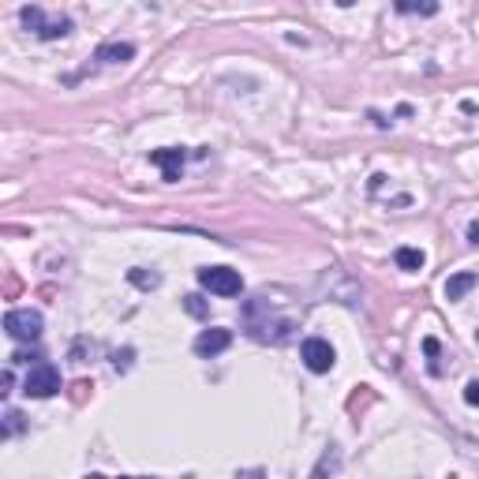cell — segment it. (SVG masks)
Listing matches in <instances>:
<instances>
[{
    "mask_svg": "<svg viewBox=\"0 0 479 479\" xmlns=\"http://www.w3.org/2000/svg\"><path fill=\"white\" fill-rule=\"evenodd\" d=\"M184 157L188 154L180 147H162V150H150V165H157L165 180L176 184V180H180V172H184Z\"/></svg>",
    "mask_w": 479,
    "mask_h": 479,
    "instance_id": "obj_6",
    "label": "cell"
},
{
    "mask_svg": "<svg viewBox=\"0 0 479 479\" xmlns=\"http://www.w3.org/2000/svg\"><path fill=\"white\" fill-rule=\"evenodd\" d=\"M397 266L401 270H408V274H416V270H423V262H427V255L419 251V247H397Z\"/></svg>",
    "mask_w": 479,
    "mask_h": 479,
    "instance_id": "obj_10",
    "label": "cell"
},
{
    "mask_svg": "<svg viewBox=\"0 0 479 479\" xmlns=\"http://www.w3.org/2000/svg\"><path fill=\"white\" fill-rule=\"evenodd\" d=\"M475 337H479V330H475Z\"/></svg>",
    "mask_w": 479,
    "mask_h": 479,
    "instance_id": "obj_20",
    "label": "cell"
},
{
    "mask_svg": "<svg viewBox=\"0 0 479 479\" xmlns=\"http://www.w3.org/2000/svg\"><path fill=\"white\" fill-rule=\"evenodd\" d=\"M465 401H468V404H479V379H472V382L465 386Z\"/></svg>",
    "mask_w": 479,
    "mask_h": 479,
    "instance_id": "obj_16",
    "label": "cell"
},
{
    "mask_svg": "<svg viewBox=\"0 0 479 479\" xmlns=\"http://www.w3.org/2000/svg\"><path fill=\"white\" fill-rule=\"evenodd\" d=\"M397 12H401V15H435L438 4H408V0H401Z\"/></svg>",
    "mask_w": 479,
    "mask_h": 479,
    "instance_id": "obj_14",
    "label": "cell"
},
{
    "mask_svg": "<svg viewBox=\"0 0 479 479\" xmlns=\"http://www.w3.org/2000/svg\"><path fill=\"white\" fill-rule=\"evenodd\" d=\"M299 360H304V367L311 371V375H326V371H333V363H337V352L326 337H307V341L299 345Z\"/></svg>",
    "mask_w": 479,
    "mask_h": 479,
    "instance_id": "obj_5",
    "label": "cell"
},
{
    "mask_svg": "<svg viewBox=\"0 0 479 479\" xmlns=\"http://www.w3.org/2000/svg\"><path fill=\"white\" fill-rule=\"evenodd\" d=\"M128 281L139 289H157L162 285V274H147V270H128Z\"/></svg>",
    "mask_w": 479,
    "mask_h": 479,
    "instance_id": "obj_11",
    "label": "cell"
},
{
    "mask_svg": "<svg viewBox=\"0 0 479 479\" xmlns=\"http://www.w3.org/2000/svg\"><path fill=\"white\" fill-rule=\"evenodd\" d=\"M337 465V453H326L323 460H318V468L311 472V479H326V468H333Z\"/></svg>",
    "mask_w": 479,
    "mask_h": 479,
    "instance_id": "obj_15",
    "label": "cell"
},
{
    "mask_svg": "<svg viewBox=\"0 0 479 479\" xmlns=\"http://www.w3.org/2000/svg\"><path fill=\"white\" fill-rule=\"evenodd\" d=\"M228 345H233V330H221V326H210L195 337V352H199V356H218Z\"/></svg>",
    "mask_w": 479,
    "mask_h": 479,
    "instance_id": "obj_7",
    "label": "cell"
},
{
    "mask_svg": "<svg viewBox=\"0 0 479 479\" xmlns=\"http://www.w3.org/2000/svg\"><path fill=\"white\" fill-rule=\"evenodd\" d=\"M199 285L206 292H214V296H240L243 292V277H240V270H228V266H203Z\"/></svg>",
    "mask_w": 479,
    "mask_h": 479,
    "instance_id": "obj_3",
    "label": "cell"
},
{
    "mask_svg": "<svg viewBox=\"0 0 479 479\" xmlns=\"http://www.w3.org/2000/svg\"><path fill=\"white\" fill-rule=\"evenodd\" d=\"M42 326H45L42 323V311H34V307H12L4 315V333L12 337V341H23V345L38 341Z\"/></svg>",
    "mask_w": 479,
    "mask_h": 479,
    "instance_id": "obj_2",
    "label": "cell"
},
{
    "mask_svg": "<svg viewBox=\"0 0 479 479\" xmlns=\"http://www.w3.org/2000/svg\"><path fill=\"white\" fill-rule=\"evenodd\" d=\"M20 431H23V416L15 412V408H8V412H4V438L20 435Z\"/></svg>",
    "mask_w": 479,
    "mask_h": 479,
    "instance_id": "obj_13",
    "label": "cell"
},
{
    "mask_svg": "<svg viewBox=\"0 0 479 479\" xmlns=\"http://www.w3.org/2000/svg\"><path fill=\"white\" fill-rule=\"evenodd\" d=\"M23 394H27V397H38V401L60 394V371L52 367V363H45V360L34 363L30 375H27V382H23Z\"/></svg>",
    "mask_w": 479,
    "mask_h": 479,
    "instance_id": "obj_4",
    "label": "cell"
},
{
    "mask_svg": "<svg viewBox=\"0 0 479 479\" xmlns=\"http://www.w3.org/2000/svg\"><path fill=\"white\" fill-rule=\"evenodd\" d=\"M236 479H266L262 468H251V472H236Z\"/></svg>",
    "mask_w": 479,
    "mask_h": 479,
    "instance_id": "obj_18",
    "label": "cell"
},
{
    "mask_svg": "<svg viewBox=\"0 0 479 479\" xmlns=\"http://www.w3.org/2000/svg\"><path fill=\"white\" fill-rule=\"evenodd\" d=\"M184 307H188V315H195V318H206L210 315V304H206V299L203 296H184Z\"/></svg>",
    "mask_w": 479,
    "mask_h": 479,
    "instance_id": "obj_12",
    "label": "cell"
},
{
    "mask_svg": "<svg viewBox=\"0 0 479 479\" xmlns=\"http://www.w3.org/2000/svg\"><path fill=\"white\" fill-rule=\"evenodd\" d=\"M132 57H135V45L132 42H105L94 52V60H101V64H128Z\"/></svg>",
    "mask_w": 479,
    "mask_h": 479,
    "instance_id": "obj_8",
    "label": "cell"
},
{
    "mask_svg": "<svg viewBox=\"0 0 479 479\" xmlns=\"http://www.w3.org/2000/svg\"><path fill=\"white\" fill-rule=\"evenodd\" d=\"M423 352L431 356V367H435V356H438V341H435V337H427V341H423Z\"/></svg>",
    "mask_w": 479,
    "mask_h": 479,
    "instance_id": "obj_17",
    "label": "cell"
},
{
    "mask_svg": "<svg viewBox=\"0 0 479 479\" xmlns=\"http://www.w3.org/2000/svg\"><path fill=\"white\" fill-rule=\"evenodd\" d=\"M20 20H23L27 30H34V34H38V38H45V42L72 34V20H68V15H45L38 4L23 8V12H20Z\"/></svg>",
    "mask_w": 479,
    "mask_h": 479,
    "instance_id": "obj_1",
    "label": "cell"
},
{
    "mask_svg": "<svg viewBox=\"0 0 479 479\" xmlns=\"http://www.w3.org/2000/svg\"><path fill=\"white\" fill-rule=\"evenodd\" d=\"M468 243H475V247H479V221H472V225H468Z\"/></svg>",
    "mask_w": 479,
    "mask_h": 479,
    "instance_id": "obj_19",
    "label": "cell"
},
{
    "mask_svg": "<svg viewBox=\"0 0 479 479\" xmlns=\"http://www.w3.org/2000/svg\"><path fill=\"white\" fill-rule=\"evenodd\" d=\"M475 274H453L450 281H446V299H465L472 289H475Z\"/></svg>",
    "mask_w": 479,
    "mask_h": 479,
    "instance_id": "obj_9",
    "label": "cell"
}]
</instances>
